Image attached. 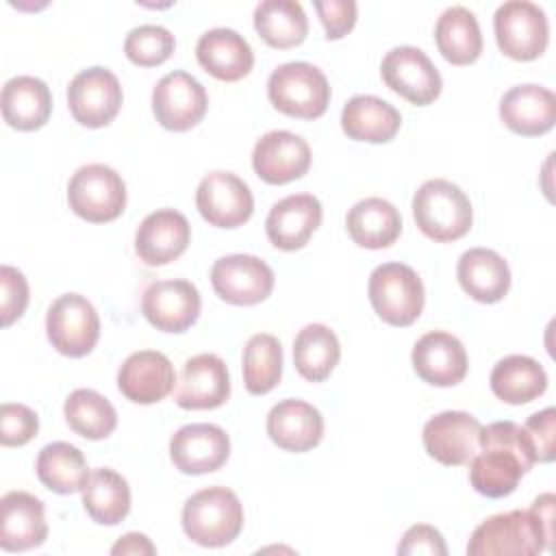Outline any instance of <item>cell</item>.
<instances>
[{"label":"cell","mask_w":556,"mask_h":556,"mask_svg":"<svg viewBox=\"0 0 556 556\" xmlns=\"http://www.w3.org/2000/svg\"><path fill=\"white\" fill-rule=\"evenodd\" d=\"M554 493L539 495L528 510L484 519L467 543L469 556H534L554 541Z\"/></svg>","instance_id":"obj_1"},{"label":"cell","mask_w":556,"mask_h":556,"mask_svg":"<svg viewBox=\"0 0 556 556\" xmlns=\"http://www.w3.org/2000/svg\"><path fill=\"white\" fill-rule=\"evenodd\" d=\"M532 465L521 426L515 421H493L482 426L480 447L469 460V482L484 497H506Z\"/></svg>","instance_id":"obj_2"},{"label":"cell","mask_w":556,"mask_h":556,"mask_svg":"<svg viewBox=\"0 0 556 556\" xmlns=\"http://www.w3.org/2000/svg\"><path fill=\"white\" fill-rule=\"evenodd\" d=\"M417 228L432 241L447 243L465 237L473 222V208L465 191L445 180H426L413 195Z\"/></svg>","instance_id":"obj_3"},{"label":"cell","mask_w":556,"mask_h":556,"mask_svg":"<svg viewBox=\"0 0 556 556\" xmlns=\"http://www.w3.org/2000/svg\"><path fill=\"white\" fill-rule=\"evenodd\" d=\"M243 528V506L235 491L208 486L193 493L182 506V530L202 547H224Z\"/></svg>","instance_id":"obj_4"},{"label":"cell","mask_w":556,"mask_h":556,"mask_svg":"<svg viewBox=\"0 0 556 556\" xmlns=\"http://www.w3.org/2000/svg\"><path fill=\"white\" fill-rule=\"evenodd\" d=\"M267 96L269 102L289 117L317 119L328 109L330 85L319 67L306 61H291L269 74Z\"/></svg>","instance_id":"obj_5"},{"label":"cell","mask_w":556,"mask_h":556,"mask_svg":"<svg viewBox=\"0 0 556 556\" xmlns=\"http://www.w3.org/2000/svg\"><path fill=\"white\" fill-rule=\"evenodd\" d=\"M367 295L376 315L397 328L417 321L424 311V285L417 271L404 263H382L369 274Z\"/></svg>","instance_id":"obj_6"},{"label":"cell","mask_w":556,"mask_h":556,"mask_svg":"<svg viewBox=\"0 0 556 556\" xmlns=\"http://www.w3.org/2000/svg\"><path fill=\"white\" fill-rule=\"evenodd\" d=\"M70 208L91 224L117 219L126 206V185L122 176L102 163H89L74 172L67 182Z\"/></svg>","instance_id":"obj_7"},{"label":"cell","mask_w":556,"mask_h":556,"mask_svg":"<svg viewBox=\"0 0 556 556\" xmlns=\"http://www.w3.org/2000/svg\"><path fill=\"white\" fill-rule=\"evenodd\" d=\"M493 30L500 50L515 61L539 59L549 41L545 11L528 0H508L493 15Z\"/></svg>","instance_id":"obj_8"},{"label":"cell","mask_w":556,"mask_h":556,"mask_svg":"<svg viewBox=\"0 0 556 556\" xmlns=\"http://www.w3.org/2000/svg\"><path fill=\"white\" fill-rule=\"evenodd\" d=\"M46 332L56 352L80 358L87 356L100 339V317L85 295L63 293L46 313Z\"/></svg>","instance_id":"obj_9"},{"label":"cell","mask_w":556,"mask_h":556,"mask_svg":"<svg viewBox=\"0 0 556 556\" xmlns=\"http://www.w3.org/2000/svg\"><path fill=\"white\" fill-rule=\"evenodd\" d=\"M122 100L124 91L117 76L100 65L78 72L67 87L70 113L87 128L111 124L122 109Z\"/></svg>","instance_id":"obj_10"},{"label":"cell","mask_w":556,"mask_h":556,"mask_svg":"<svg viewBox=\"0 0 556 556\" xmlns=\"http://www.w3.org/2000/svg\"><path fill=\"white\" fill-rule=\"evenodd\" d=\"M384 85L415 106L434 102L443 80L430 56L415 46H397L389 50L380 63Z\"/></svg>","instance_id":"obj_11"},{"label":"cell","mask_w":556,"mask_h":556,"mask_svg":"<svg viewBox=\"0 0 556 556\" xmlns=\"http://www.w3.org/2000/svg\"><path fill=\"white\" fill-rule=\"evenodd\" d=\"M208 109V96L198 78L176 70L165 74L152 91V111L156 122L174 132L191 130L202 122Z\"/></svg>","instance_id":"obj_12"},{"label":"cell","mask_w":556,"mask_h":556,"mask_svg":"<svg viewBox=\"0 0 556 556\" xmlns=\"http://www.w3.org/2000/svg\"><path fill=\"white\" fill-rule=\"evenodd\" d=\"M211 285L224 302L252 306L269 298L274 289V271L258 256L228 254L213 263Z\"/></svg>","instance_id":"obj_13"},{"label":"cell","mask_w":556,"mask_h":556,"mask_svg":"<svg viewBox=\"0 0 556 556\" xmlns=\"http://www.w3.org/2000/svg\"><path fill=\"white\" fill-rule=\"evenodd\" d=\"M482 424L465 410H443L430 417L421 439L430 458L445 467L469 465L480 447Z\"/></svg>","instance_id":"obj_14"},{"label":"cell","mask_w":556,"mask_h":556,"mask_svg":"<svg viewBox=\"0 0 556 556\" xmlns=\"http://www.w3.org/2000/svg\"><path fill=\"white\" fill-rule=\"evenodd\" d=\"M195 206L211 226L237 228L252 217L254 198L237 174L211 172L198 185Z\"/></svg>","instance_id":"obj_15"},{"label":"cell","mask_w":556,"mask_h":556,"mask_svg":"<svg viewBox=\"0 0 556 556\" xmlns=\"http://www.w3.org/2000/svg\"><path fill=\"white\" fill-rule=\"evenodd\" d=\"M200 291L182 278L154 280L141 298L143 317L163 332H185L200 315Z\"/></svg>","instance_id":"obj_16"},{"label":"cell","mask_w":556,"mask_h":556,"mask_svg":"<svg viewBox=\"0 0 556 556\" xmlns=\"http://www.w3.org/2000/svg\"><path fill=\"white\" fill-rule=\"evenodd\" d=\"M230 397V378L226 363L211 352L185 361L176 380L174 402L185 410L217 408Z\"/></svg>","instance_id":"obj_17"},{"label":"cell","mask_w":556,"mask_h":556,"mask_svg":"<svg viewBox=\"0 0 556 556\" xmlns=\"http://www.w3.org/2000/svg\"><path fill=\"white\" fill-rule=\"evenodd\" d=\"M230 456V439L215 424H189L169 439V458L187 476L217 471Z\"/></svg>","instance_id":"obj_18"},{"label":"cell","mask_w":556,"mask_h":556,"mask_svg":"<svg viewBox=\"0 0 556 556\" xmlns=\"http://www.w3.org/2000/svg\"><path fill=\"white\" fill-rule=\"evenodd\" d=\"M256 176L269 185H285L302 178L311 167V148L306 139L289 130L265 132L252 150Z\"/></svg>","instance_id":"obj_19"},{"label":"cell","mask_w":556,"mask_h":556,"mask_svg":"<svg viewBox=\"0 0 556 556\" xmlns=\"http://www.w3.org/2000/svg\"><path fill=\"white\" fill-rule=\"evenodd\" d=\"M415 374L434 387H454L467 376V352L458 337L445 330H432L413 345Z\"/></svg>","instance_id":"obj_20"},{"label":"cell","mask_w":556,"mask_h":556,"mask_svg":"<svg viewBox=\"0 0 556 556\" xmlns=\"http://www.w3.org/2000/svg\"><path fill=\"white\" fill-rule=\"evenodd\" d=\"M191 241V226L180 211L159 208L150 213L135 232V252L148 267L176 261Z\"/></svg>","instance_id":"obj_21"},{"label":"cell","mask_w":556,"mask_h":556,"mask_svg":"<svg viewBox=\"0 0 556 556\" xmlns=\"http://www.w3.org/2000/svg\"><path fill=\"white\" fill-rule=\"evenodd\" d=\"M321 202L313 193H293L278 200L265 219V232L274 248L293 252L308 243L321 224Z\"/></svg>","instance_id":"obj_22"},{"label":"cell","mask_w":556,"mask_h":556,"mask_svg":"<svg viewBox=\"0 0 556 556\" xmlns=\"http://www.w3.org/2000/svg\"><path fill=\"white\" fill-rule=\"evenodd\" d=\"M174 365L156 350L132 352L117 371V389L135 404H156L174 391Z\"/></svg>","instance_id":"obj_23"},{"label":"cell","mask_w":556,"mask_h":556,"mask_svg":"<svg viewBox=\"0 0 556 556\" xmlns=\"http://www.w3.org/2000/svg\"><path fill=\"white\" fill-rule=\"evenodd\" d=\"M48 536L43 502L26 491H9L0 500V547L26 552L39 547Z\"/></svg>","instance_id":"obj_24"},{"label":"cell","mask_w":556,"mask_h":556,"mask_svg":"<svg viewBox=\"0 0 556 556\" xmlns=\"http://www.w3.org/2000/svg\"><path fill=\"white\" fill-rule=\"evenodd\" d=\"M500 117L521 137L545 135L556 122V98L547 87L532 83L510 87L500 100Z\"/></svg>","instance_id":"obj_25"},{"label":"cell","mask_w":556,"mask_h":556,"mask_svg":"<svg viewBox=\"0 0 556 556\" xmlns=\"http://www.w3.org/2000/svg\"><path fill=\"white\" fill-rule=\"evenodd\" d=\"M267 434L280 450L308 452L324 437V417L304 400H282L267 415Z\"/></svg>","instance_id":"obj_26"},{"label":"cell","mask_w":556,"mask_h":556,"mask_svg":"<svg viewBox=\"0 0 556 556\" xmlns=\"http://www.w3.org/2000/svg\"><path fill=\"white\" fill-rule=\"evenodd\" d=\"M198 63L217 80L235 83L254 67V52L243 35L232 28H211L195 43Z\"/></svg>","instance_id":"obj_27"},{"label":"cell","mask_w":556,"mask_h":556,"mask_svg":"<svg viewBox=\"0 0 556 556\" xmlns=\"http://www.w3.org/2000/svg\"><path fill=\"white\" fill-rule=\"evenodd\" d=\"M463 291L482 304L500 302L510 289L508 263L489 248H471L463 252L456 265Z\"/></svg>","instance_id":"obj_28"},{"label":"cell","mask_w":556,"mask_h":556,"mask_svg":"<svg viewBox=\"0 0 556 556\" xmlns=\"http://www.w3.org/2000/svg\"><path fill=\"white\" fill-rule=\"evenodd\" d=\"M400 126V111L378 96H352L341 111V128L354 141L387 143Z\"/></svg>","instance_id":"obj_29"},{"label":"cell","mask_w":556,"mask_h":556,"mask_svg":"<svg viewBox=\"0 0 556 556\" xmlns=\"http://www.w3.org/2000/svg\"><path fill=\"white\" fill-rule=\"evenodd\" d=\"M2 117L15 130H37L52 113V93L41 78L15 76L2 87Z\"/></svg>","instance_id":"obj_30"},{"label":"cell","mask_w":556,"mask_h":556,"mask_svg":"<svg viewBox=\"0 0 556 556\" xmlns=\"http://www.w3.org/2000/svg\"><path fill=\"white\" fill-rule=\"evenodd\" d=\"M345 228L356 245L380 250L395 243L402 232V217L389 200L365 198L348 211Z\"/></svg>","instance_id":"obj_31"},{"label":"cell","mask_w":556,"mask_h":556,"mask_svg":"<svg viewBox=\"0 0 556 556\" xmlns=\"http://www.w3.org/2000/svg\"><path fill=\"white\" fill-rule=\"evenodd\" d=\"M489 382L497 400L519 406L545 393L547 374L543 365L532 356L510 354L495 363Z\"/></svg>","instance_id":"obj_32"},{"label":"cell","mask_w":556,"mask_h":556,"mask_svg":"<svg viewBox=\"0 0 556 556\" xmlns=\"http://www.w3.org/2000/svg\"><path fill=\"white\" fill-rule=\"evenodd\" d=\"M434 41L452 65H469L482 54V33L476 15L465 7L445 9L434 24Z\"/></svg>","instance_id":"obj_33"},{"label":"cell","mask_w":556,"mask_h":556,"mask_svg":"<svg viewBox=\"0 0 556 556\" xmlns=\"http://www.w3.org/2000/svg\"><path fill=\"white\" fill-rule=\"evenodd\" d=\"M80 493L87 515L100 526H117L130 510V486L115 469H93Z\"/></svg>","instance_id":"obj_34"},{"label":"cell","mask_w":556,"mask_h":556,"mask_svg":"<svg viewBox=\"0 0 556 556\" xmlns=\"http://www.w3.org/2000/svg\"><path fill=\"white\" fill-rule=\"evenodd\" d=\"M35 469L39 482L61 495L83 491L91 473L83 452L65 441H54L41 447Z\"/></svg>","instance_id":"obj_35"},{"label":"cell","mask_w":556,"mask_h":556,"mask_svg":"<svg viewBox=\"0 0 556 556\" xmlns=\"http://www.w3.org/2000/svg\"><path fill=\"white\" fill-rule=\"evenodd\" d=\"M254 28L267 46L287 50L306 39L308 20L295 0H263L254 9Z\"/></svg>","instance_id":"obj_36"},{"label":"cell","mask_w":556,"mask_h":556,"mask_svg":"<svg viewBox=\"0 0 556 556\" xmlns=\"http://www.w3.org/2000/svg\"><path fill=\"white\" fill-rule=\"evenodd\" d=\"M341 358L337 334L326 324H308L293 339V365L308 382L326 380Z\"/></svg>","instance_id":"obj_37"},{"label":"cell","mask_w":556,"mask_h":556,"mask_svg":"<svg viewBox=\"0 0 556 556\" xmlns=\"http://www.w3.org/2000/svg\"><path fill=\"white\" fill-rule=\"evenodd\" d=\"M63 413L67 426L89 441L106 439L117 426L113 404L93 389L72 391L63 404Z\"/></svg>","instance_id":"obj_38"},{"label":"cell","mask_w":556,"mask_h":556,"mask_svg":"<svg viewBox=\"0 0 556 556\" xmlns=\"http://www.w3.org/2000/svg\"><path fill=\"white\" fill-rule=\"evenodd\" d=\"M243 384L252 395L269 393L282 376V348L274 334H252L243 348Z\"/></svg>","instance_id":"obj_39"},{"label":"cell","mask_w":556,"mask_h":556,"mask_svg":"<svg viewBox=\"0 0 556 556\" xmlns=\"http://www.w3.org/2000/svg\"><path fill=\"white\" fill-rule=\"evenodd\" d=\"M176 48L174 35L159 24H143L132 28L124 39L126 56L139 67H154L165 63Z\"/></svg>","instance_id":"obj_40"},{"label":"cell","mask_w":556,"mask_h":556,"mask_svg":"<svg viewBox=\"0 0 556 556\" xmlns=\"http://www.w3.org/2000/svg\"><path fill=\"white\" fill-rule=\"evenodd\" d=\"M39 430V417L24 404L4 402L0 406V443L4 447H20L35 439Z\"/></svg>","instance_id":"obj_41"},{"label":"cell","mask_w":556,"mask_h":556,"mask_svg":"<svg viewBox=\"0 0 556 556\" xmlns=\"http://www.w3.org/2000/svg\"><path fill=\"white\" fill-rule=\"evenodd\" d=\"M523 437L528 441L530 454L534 463H552L554 452V437H556V410L552 406L534 413L521 426Z\"/></svg>","instance_id":"obj_42"},{"label":"cell","mask_w":556,"mask_h":556,"mask_svg":"<svg viewBox=\"0 0 556 556\" xmlns=\"http://www.w3.org/2000/svg\"><path fill=\"white\" fill-rule=\"evenodd\" d=\"M28 304V282L24 274L11 265L0 267V321L11 326L20 319Z\"/></svg>","instance_id":"obj_43"},{"label":"cell","mask_w":556,"mask_h":556,"mask_svg":"<svg viewBox=\"0 0 556 556\" xmlns=\"http://www.w3.org/2000/svg\"><path fill=\"white\" fill-rule=\"evenodd\" d=\"M315 11L326 30V39L334 41L345 37L356 24V2L354 0H315Z\"/></svg>","instance_id":"obj_44"},{"label":"cell","mask_w":556,"mask_h":556,"mask_svg":"<svg viewBox=\"0 0 556 556\" xmlns=\"http://www.w3.org/2000/svg\"><path fill=\"white\" fill-rule=\"evenodd\" d=\"M397 554L404 556H419V554H428V556H445L447 554V545L443 541V534L428 523H417L410 526L400 545H397Z\"/></svg>","instance_id":"obj_45"},{"label":"cell","mask_w":556,"mask_h":556,"mask_svg":"<svg viewBox=\"0 0 556 556\" xmlns=\"http://www.w3.org/2000/svg\"><path fill=\"white\" fill-rule=\"evenodd\" d=\"M113 556H141V554H156V547L152 545V541L141 534V532H128L124 536H119V541L111 547Z\"/></svg>","instance_id":"obj_46"}]
</instances>
